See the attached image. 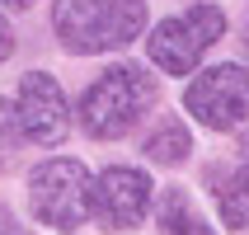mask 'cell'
Returning <instances> with one entry per match:
<instances>
[{"label": "cell", "instance_id": "6da1fadb", "mask_svg": "<svg viewBox=\"0 0 249 235\" xmlns=\"http://www.w3.org/2000/svg\"><path fill=\"white\" fill-rule=\"evenodd\" d=\"M56 38L75 56L127 47L146 28V0H56Z\"/></svg>", "mask_w": 249, "mask_h": 235}, {"label": "cell", "instance_id": "7a4b0ae2", "mask_svg": "<svg viewBox=\"0 0 249 235\" xmlns=\"http://www.w3.org/2000/svg\"><path fill=\"white\" fill-rule=\"evenodd\" d=\"M155 104V85L151 75L132 61H118L99 75L80 99V127L89 137L108 141V137H123L141 123V113Z\"/></svg>", "mask_w": 249, "mask_h": 235}, {"label": "cell", "instance_id": "3957f363", "mask_svg": "<svg viewBox=\"0 0 249 235\" xmlns=\"http://www.w3.org/2000/svg\"><path fill=\"white\" fill-rule=\"evenodd\" d=\"M221 33H226V10L221 5H193V10L174 14V19H165L155 28L146 38V52H151V61L165 75H188Z\"/></svg>", "mask_w": 249, "mask_h": 235}, {"label": "cell", "instance_id": "277c9868", "mask_svg": "<svg viewBox=\"0 0 249 235\" xmlns=\"http://www.w3.org/2000/svg\"><path fill=\"white\" fill-rule=\"evenodd\" d=\"M89 193H94V183L80 160H42L28 179L33 217L52 231H75L89 212Z\"/></svg>", "mask_w": 249, "mask_h": 235}, {"label": "cell", "instance_id": "5b68a950", "mask_svg": "<svg viewBox=\"0 0 249 235\" xmlns=\"http://www.w3.org/2000/svg\"><path fill=\"white\" fill-rule=\"evenodd\" d=\"M183 108L193 113L212 132H231L249 118V71L226 61V66L202 71L188 90H183Z\"/></svg>", "mask_w": 249, "mask_h": 235}, {"label": "cell", "instance_id": "8992f818", "mask_svg": "<svg viewBox=\"0 0 249 235\" xmlns=\"http://www.w3.org/2000/svg\"><path fill=\"white\" fill-rule=\"evenodd\" d=\"M14 127L24 141H38V146H56V141L71 132V104L61 94V85L47 75V71H28L19 80V99H14Z\"/></svg>", "mask_w": 249, "mask_h": 235}, {"label": "cell", "instance_id": "52a82bcc", "mask_svg": "<svg viewBox=\"0 0 249 235\" xmlns=\"http://www.w3.org/2000/svg\"><path fill=\"white\" fill-rule=\"evenodd\" d=\"M146 207H151V179L141 169L113 165L94 179L89 212L99 217L104 231H132V226H141L146 221Z\"/></svg>", "mask_w": 249, "mask_h": 235}, {"label": "cell", "instance_id": "ba28073f", "mask_svg": "<svg viewBox=\"0 0 249 235\" xmlns=\"http://www.w3.org/2000/svg\"><path fill=\"white\" fill-rule=\"evenodd\" d=\"M155 217H160V235H216V231H212V226L193 212V202H188L183 188H165Z\"/></svg>", "mask_w": 249, "mask_h": 235}, {"label": "cell", "instance_id": "9c48e42d", "mask_svg": "<svg viewBox=\"0 0 249 235\" xmlns=\"http://www.w3.org/2000/svg\"><path fill=\"white\" fill-rule=\"evenodd\" d=\"M188 151H193V137H188V127L179 118H160L155 132L146 137V155H151L155 165H179Z\"/></svg>", "mask_w": 249, "mask_h": 235}, {"label": "cell", "instance_id": "30bf717a", "mask_svg": "<svg viewBox=\"0 0 249 235\" xmlns=\"http://www.w3.org/2000/svg\"><path fill=\"white\" fill-rule=\"evenodd\" d=\"M216 202H221V221L231 231H245L249 226V174L245 169H235L231 179L216 183Z\"/></svg>", "mask_w": 249, "mask_h": 235}, {"label": "cell", "instance_id": "8fae6325", "mask_svg": "<svg viewBox=\"0 0 249 235\" xmlns=\"http://www.w3.org/2000/svg\"><path fill=\"white\" fill-rule=\"evenodd\" d=\"M10 52H14V33H10V24L0 19V61H5Z\"/></svg>", "mask_w": 249, "mask_h": 235}, {"label": "cell", "instance_id": "7c38bea8", "mask_svg": "<svg viewBox=\"0 0 249 235\" xmlns=\"http://www.w3.org/2000/svg\"><path fill=\"white\" fill-rule=\"evenodd\" d=\"M240 169L249 174V137H245V146H240Z\"/></svg>", "mask_w": 249, "mask_h": 235}, {"label": "cell", "instance_id": "4fadbf2b", "mask_svg": "<svg viewBox=\"0 0 249 235\" xmlns=\"http://www.w3.org/2000/svg\"><path fill=\"white\" fill-rule=\"evenodd\" d=\"M14 231V221H10V212H0V235H10Z\"/></svg>", "mask_w": 249, "mask_h": 235}, {"label": "cell", "instance_id": "5bb4252c", "mask_svg": "<svg viewBox=\"0 0 249 235\" xmlns=\"http://www.w3.org/2000/svg\"><path fill=\"white\" fill-rule=\"evenodd\" d=\"M5 5H14V10H28V5H33V0H5Z\"/></svg>", "mask_w": 249, "mask_h": 235}, {"label": "cell", "instance_id": "9a60e30c", "mask_svg": "<svg viewBox=\"0 0 249 235\" xmlns=\"http://www.w3.org/2000/svg\"><path fill=\"white\" fill-rule=\"evenodd\" d=\"M245 52H249V28H245Z\"/></svg>", "mask_w": 249, "mask_h": 235}]
</instances>
